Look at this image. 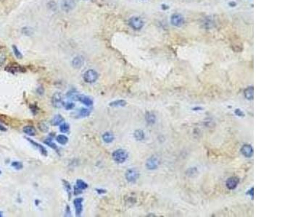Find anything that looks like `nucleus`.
Returning a JSON list of instances; mask_svg holds the SVG:
<instances>
[{
    "instance_id": "obj_1",
    "label": "nucleus",
    "mask_w": 290,
    "mask_h": 217,
    "mask_svg": "<svg viewBox=\"0 0 290 217\" xmlns=\"http://www.w3.org/2000/svg\"><path fill=\"white\" fill-rule=\"evenodd\" d=\"M113 159L117 163H123L128 159V153L123 149H117L113 153Z\"/></svg>"
},
{
    "instance_id": "obj_2",
    "label": "nucleus",
    "mask_w": 290,
    "mask_h": 217,
    "mask_svg": "<svg viewBox=\"0 0 290 217\" xmlns=\"http://www.w3.org/2000/svg\"><path fill=\"white\" fill-rule=\"evenodd\" d=\"M140 174L136 169H129L126 172V179L130 183H135L139 179Z\"/></svg>"
},
{
    "instance_id": "obj_3",
    "label": "nucleus",
    "mask_w": 290,
    "mask_h": 217,
    "mask_svg": "<svg viewBox=\"0 0 290 217\" xmlns=\"http://www.w3.org/2000/svg\"><path fill=\"white\" fill-rule=\"evenodd\" d=\"M98 79V73L94 70H89L84 74V80L87 83H93Z\"/></svg>"
},
{
    "instance_id": "obj_4",
    "label": "nucleus",
    "mask_w": 290,
    "mask_h": 217,
    "mask_svg": "<svg viewBox=\"0 0 290 217\" xmlns=\"http://www.w3.org/2000/svg\"><path fill=\"white\" fill-rule=\"evenodd\" d=\"M160 165V160L157 157L152 156L147 159L146 162V167L149 170H154Z\"/></svg>"
},
{
    "instance_id": "obj_5",
    "label": "nucleus",
    "mask_w": 290,
    "mask_h": 217,
    "mask_svg": "<svg viewBox=\"0 0 290 217\" xmlns=\"http://www.w3.org/2000/svg\"><path fill=\"white\" fill-rule=\"evenodd\" d=\"M52 104L54 107L55 108H61L62 106H64V102L63 98L61 93H55L52 97Z\"/></svg>"
},
{
    "instance_id": "obj_6",
    "label": "nucleus",
    "mask_w": 290,
    "mask_h": 217,
    "mask_svg": "<svg viewBox=\"0 0 290 217\" xmlns=\"http://www.w3.org/2000/svg\"><path fill=\"white\" fill-rule=\"evenodd\" d=\"M129 26L134 30H140L143 28L144 22L140 17H133L129 20Z\"/></svg>"
},
{
    "instance_id": "obj_7",
    "label": "nucleus",
    "mask_w": 290,
    "mask_h": 217,
    "mask_svg": "<svg viewBox=\"0 0 290 217\" xmlns=\"http://www.w3.org/2000/svg\"><path fill=\"white\" fill-rule=\"evenodd\" d=\"M184 17L181 15L178 14V13H175L171 16V22L172 25L176 27H179V26H182L184 23Z\"/></svg>"
},
{
    "instance_id": "obj_8",
    "label": "nucleus",
    "mask_w": 290,
    "mask_h": 217,
    "mask_svg": "<svg viewBox=\"0 0 290 217\" xmlns=\"http://www.w3.org/2000/svg\"><path fill=\"white\" fill-rule=\"evenodd\" d=\"M73 99H74V100L79 101L81 103L84 104L88 106H90L93 104V102H92V99L88 96H84V95H75V96H73Z\"/></svg>"
},
{
    "instance_id": "obj_9",
    "label": "nucleus",
    "mask_w": 290,
    "mask_h": 217,
    "mask_svg": "<svg viewBox=\"0 0 290 217\" xmlns=\"http://www.w3.org/2000/svg\"><path fill=\"white\" fill-rule=\"evenodd\" d=\"M241 152H242V155L246 158H250L253 155V148H252V145H249V144H245L241 148Z\"/></svg>"
},
{
    "instance_id": "obj_10",
    "label": "nucleus",
    "mask_w": 290,
    "mask_h": 217,
    "mask_svg": "<svg viewBox=\"0 0 290 217\" xmlns=\"http://www.w3.org/2000/svg\"><path fill=\"white\" fill-rule=\"evenodd\" d=\"M75 6V0H63L62 3V8L64 11L69 12L72 10Z\"/></svg>"
},
{
    "instance_id": "obj_11",
    "label": "nucleus",
    "mask_w": 290,
    "mask_h": 217,
    "mask_svg": "<svg viewBox=\"0 0 290 217\" xmlns=\"http://www.w3.org/2000/svg\"><path fill=\"white\" fill-rule=\"evenodd\" d=\"M84 200V199L81 198H77L74 199L73 200V204L74 206H75V214H76L77 216H80L83 210V206H82V202Z\"/></svg>"
},
{
    "instance_id": "obj_12",
    "label": "nucleus",
    "mask_w": 290,
    "mask_h": 217,
    "mask_svg": "<svg viewBox=\"0 0 290 217\" xmlns=\"http://www.w3.org/2000/svg\"><path fill=\"white\" fill-rule=\"evenodd\" d=\"M238 184H239V179L236 177L229 178L226 182V185L229 190H234L237 187Z\"/></svg>"
},
{
    "instance_id": "obj_13",
    "label": "nucleus",
    "mask_w": 290,
    "mask_h": 217,
    "mask_svg": "<svg viewBox=\"0 0 290 217\" xmlns=\"http://www.w3.org/2000/svg\"><path fill=\"white\" fill-rule=\"evenodd\" d=\"M22 70H23V67H20V65H17V63H13L12 64V65H8V66L6 67V70L12 72V73H15V72H21Z\"/></svg>"
},
{
    "instance_id": "obj_14",
    "label": "nucleus",
    "mask_w": 290,
    "mask_h": 217,
    "mask_svg": "<svg viewBox=\"0 0 290 217\" xmlns=\"http://www.w3.org/2000/svg\"><path fill=\"white\" fill-rule=\"evenodd\" d=\"M84 58L81 56H75V58H73V59L72 61L73 66V67L76 68V69L81 68L83 66V65H84Z\"/></svg>"
},
{
    "instance_id": "obj_15",
    "label": "nucleus",
    "mask_w": 290,
    "mask_h": 217,
    "mask_svg": "<svg viewBox=\"0 0 290 217\" xmlns=\"http://www.w3.org/2000/svg\"><path fill=\"white\" fill-rule=\"evenodd\" d=\"M27 140L29 141L30 143H31V144H32L33 145H34V146H35L36 148H38V151H40V152H41V154H43V155H44V156H47V150H46V148H44V147L42 145H41V144L38 143H36V142H35V141H34V140H32L30 139V138H27Z\"/></svg>"
},
{
    "instance_id": "obj_16",
    "label": "nucleus",
    "mask_w": 290,
    "mask_h": 217,
    "mask_svg": "<svg viewBox=\"0 0 290 217\" xmlns=\"http://www.w3.org/2000/svg\"><path fill=\"white\" fill-rule=\"evenodd\" d=\"M145 120L147 124H154L156 122V116L154 113L147 111L145 114Z\"/></svg>"
},
{
    "instance_id": "obj_17",
    "label": "nucleus",
    "mask_w": 290,
    "mask_h": 217,
    "mask_svg": "<svg viewBox=\"0 0 290 217\" xmlns=\"http://www.w3.org/2000/svg\"><path fill=\"white\" fill-rule=\"evenodd\" d=\"M244 94H245V98L248 100H252L254 97V89L252 86L251 87H248L246 88L244 91Z\"/></svg>"
},
{
    "instance_id": "obj_18",
    "label": "nucleus",
    "mask_w": 290,
    "mask_h": 217,
    "mask_svg": "<svg viewBox=\"0 0 290 217\" xmlns=\"http://www.w3.org/2000/svg\"><path fill=\"white\" fill-rule=\"evenodd\" d=\"M114 136L110 132H106L102 135V139L106 143H110L114 140Z\"/></svg>"
},
{
    "instance_id": "obj_19",
    "label": "nucleus",
    "mask_w": 290,
    "mask_h": 217,
    "mask_svg": "<svg viewBox=\"0 0 290 217\" xmlns=\"http://www.w3.org/2000/svg\"><path fill=\"white\" fill-rule=\"evenodd\" d=\"M23 130L26 135H28V136H35L36 133V129L34 128L33 126H31V125H28V126H26V127H23Z\"/></svg>"
},
{
    "instance_id": "obj_20",
    "label": "nucleus",
    "mask_w": 290,
    "mask_h": 217,
    "mask_svg": "<svg viewBox=\"0 0 290 217\" xmlns=\"http://www.w3.org/2000/svg\"><path fill=\"white\" fill-rule=\"evenodd\" d=\"M64 121V118L60 115V114H57V115L55 116L52 118V120H51V124H52L53 126H57L59 124H60L62 122Z\"/></svg>"
},
{
    "instance_id": "obj_21",
    "label": "nucleus",
    "mask_w": 290,
    "mask_h": 217,
    "mask_svg": "<svg viewBox=\"0 0 290 217\" xmlns=\"http://www.w3.org/2000/svg\"><path fill=\"white\" fill-rule=\"evenodd\" d=\"M133 136H134V138L136 140H143L145 138V132L142 130H136L133 133Z\"/></svg>"
},
{
    "instance_id": "obj_22",
    "label": "nucleus",
    "mask_w": 290,
    "mask_h": 217,
    "mask_svg": "<svg viewBox=\"0 0 290 217\" xmlns=\"http://www.w3.org/2000/svg\"><path fill=\"white\" fill-rule=\"evenodd\" d=\"M126 105V102L124 100H117L115 102H113L110 104V106L114 107H119V106H124Z\"/></svg>"
},
{
    "instance_id": "obj_23",
    "label": "nucleus",
    "mask_w": 290,
    "mask_h": 217,
    "mask_svg": "<svg viewBox=\"0 0 290 217\" xmlns=\"http://www.w3.org/2000/svg\"><path fill=\"white\" fill-rule=\"evenodd\" d=\"M56 140L61 145H65L68 142V137L64 136V135H59V136H57V138H56Z\"/></svg>"
},
{
    "instance_id": "obj_24",
    "label": "nucleus",
    "mask_w": 290,
    "mask_h": 217,
    "mask_svg": "<svg viewBox=\"0 0 290 217\" xmlns=\"http://www.w3.org/2000/svg\"><path fill=\"white\" fill-rule=\"evenodd\" d=\"M38 129L40 130V131H41L42 133H47L49 131V126L48 124H47L44 122H41L38 124Z\"/></svg>"
},
{
    "instance_id": "obj_25",
    "label": "nucleus",
    "mask_w": 290,
    "mask_h": 217,
    "mask_svg": "<svg viewBox=\"0 0 290 217\" xmlns=\"http://www.w3.org/2000/svg\"><path fill=\"white\" fill-rule=\"evenodd\" d=\"M91 111L88 109H84L82 108L78 111V116H80L81 117H88V116L90 114Z\"/></svg>"
},
{
    "instance_id": "obj_26",
    "label": "nucleus",
    "mask_w": 290,
    "mask_h": 217,
    "mask_svg": "<svg viewBox=\"0 0 290 217\" xmlns=\"http://www.w3.org/2000/svg\"><path fill=\"white\" fill-rule=\"evenodd\" d=\"M76 186L81 190L87 189L88 188L87 184L85 182H84L82 179H78V180L76 181Z\"/></svg>"
},
{
    "instance_id": "obj_27",
    "label": "nucleus",
    "mask_w": 290,
    "mask_h": 217,
    "mask_svg": "<svg viewBox=\"0 0 290 217\" xmlns=\"http://www.w3.org/2000/svg\"><path fill=\"white\" fill-rule=\"evenodd\" d=\"M197 174V170L195 167H192V168H189V169H187V175H188L190 177H192L196 176Z\"/></svg>"
},
{
    "instance_id": "obj_28",
    "label": "nucleus",
    "mask_w": 290,
    "mask_h": 217,
    "mask_svg": "<svg viewBox=\"0 0 290 217\" xmlns=\"http://www.w3.org/2000/svg\"><path fill=\"white\" fill-rule=\"evenodd\" d=\"M6 54L2 49H0V66L4 65L6 61Z\"/></svg>"
},
{
    "instance_id": "obj_29",
    "label": "nucleus",
    "mask_w": 290,
    "mask_h": 217,
    "mask_svg": "<svg viewBox=\"0 0 290 217\" xmlns=\"http://www.w3.org/2000/svg\"><path fill=\"white\" fill-rule=\"evenodd\" d=\"M69 124H67V123H63V124H61L60 127H59V130L63 133H68L69 131Z\"/></svg>"
},
{
    "instance_id": "obj_30",
    "label": "nucleus",
    "mask_w": 290,
    "mask_h": 217,
    "mask_svg": "<svg viewBox=\"0 0 290 217\" xmlns=\"http://www.w3.org/2000/svg\"><path fill=\"white\" fill-rule=\"evenodd\" d=\"M13 51H14V54L15 55L17 59H22L23 57V55H22L21 52L18 50V49L16 47V46H13Z\"/></svg>"
},
{
    "instance_id": "obj_31",
    "label": "nucleus",
    "mask_w": 290,
    "mask_h": 217,
    "mask_svg": "<svg viewBox=\"0 0 290 217\" xmlns=\"http://www.w3.org/2000/svg\"><path fill=\"white\" fill-rule=\"evenodd\" d=\"M12 166H13V167H14L15 169H17V170H19V169H21L23 167V163H22L21 162H20V161H13V162L12 163Z\"/></svg>"
},
{
    "instance_id": "obj_32",
    "label": "nucleus",
    "mask_w": 290,
    "mask_h": 217,
    "mask_svg": "<svg viewBox=\"0 0 290 217\" xmlns=\"http://www.w3.org/2000/svg\"><path fill=\"white\" fill-rule=\"evenodd\" d=\"M62 182H63L64 186H65V189H66L67 192H68V194H69V198H71V185H70L69 182H67V181H65V180H63Z\"/></svg>"
},
{
    "instance_id": "obj_33",
    "label": "nucleus",
    "mask_w": 290,
    "mask_h": 217,
    "mask_svg": "<svg viewBox=\"0 0 290 217\" xmlns=\"http://www.w3.org/2000/svg\"><path fill=\"white\" fill-rule=\"evenodd\" d=\"M44 143H46L47 145H48L49 146H50L51 148H55V149H56V148H57V146H56L55 144L54 143L52 142V140H51V138H48V139H47L45 141H44Z\"/></svg>"
},
{
    "instance_id": "obj_34",
    "label": "nucleus",
    "mask_w": 290,
    "mask_h": 217,
    "mask_svg": "<svg viewBox=\"0 0 290 217\" xmlns=\"http://www.w3.org/2000/svg\"><path fill=\"white\" fill-rule=\"evenodd\" d=\"M64 106L66 109L67 110H71L73 109L75 106V104L73 103H68V104H64Z\"/></svg>"
},
{
    "instance_id": "obj_35",
    "label": "nucleus",
    "mask_w": 290,
    "mask_h": 217,
    "mask_svg": "<svg viewBox=\"0 0 290 217\" xmlns=\"http://www.w3.org/2000/svg\"><path fill=\"white\" fill-rule=\"evenodd\" d=\"M235 114L237 116H239V117H245V114H244V112L240 109H236L235 110Z\"/></svg>"
},
{
    "instance_id": "obj_36",
    "label": "nucleus",
    "mask_w": 290,
    "mask_h": 217,
    "mask_svg": "<svg viewBox=\"0 0 290 217\" xmlns=\"http://www.w3.org/2000/svg\"><path fill=\"white\" fill-rule=\"evenodd\" d=\"M73 193H74V194L75 195H78V194H81L82 192H81V189H79V188H78L77 186H75L74 187V191H73Z\"/></svg>"
},
{
    "instance_id": "obj_37",
    "label": "nucleus",
    "mask_w": 290,
    "mask_h": 217,
    "mask_svg": "<svg viewBox=\"0 0 290 217\" xmlns=\"http://www.w3.org/2000/svg\"><path fill=\"white\" fill-rule=\"evenodd\" d=\"M37 92H38V94L42 95L43 93H44V89H43L42 87H39L38 89H37Z\"/></svg>"
},
{
    "instance_id": "obj_38",
    "label": "nucleus",
    "mask_w": 290,
    "mask_h": 217,
    "mask_svg": "<svg viewBox=\"0 0 290 217\" xmlns=\"http://www.w3.org/2000/svg\"><path fill=\"white\" fill-rule=\"evenodd\" d=\"M96 191H97V193H99V194H102V193H106V190H102V189H97V190H96Z\"/></svg>"
},
{
    "instance_id": "obj_39",
    "label": "nucleus",
    "mask_w": 290,
    "mask_h": 217,
    "mask_svg": "<svg viewBox=\"0 0 290 217\" xmlns=\"http://www.w3.org/2000/svg\"><path fill=\"white\" fill-rule=\"evenodd\" d=\"M248 195H250L252 197H253V188H251L250 190H249V192L247 193Z\"/></svg>"
},
{
    "instance_id": "obj_40",
    "label": "nucleus",
    "mask_w": 290,
    "mask_h": 217,
    "mask_svg": "<svg viewBox=\"0 0 290 217\" xmlns=\"http://www.w3.org/2000/svg\"><path fill=\"white\" fill-rule=\"evenodd\" d=\"M0 130H1V131H7V129H6L4 126L0 124Z\"/></svg>"
},
{
    "instance_id": "obj_41",
    "label": "nucleus",
    "mask_w": 290,
    "mask_h": 217,
    "mask_svg": "<svg viewBox=\"0 0 290 217\" xmlns=\"http://www.w3.org/2000/svg\"><path fill=\"white\" fill-rule=\"evenodd\" d=\"M229 5L231 6V7H235V6H236V3H235L234 1H233V2H230Z\"/></svg>"
},
{
    "instance_id": "obj_42",
    "label": "nucleus",
    "mask_w": 290,
    "mask_h": 217,
    "mask_svg": "<svg viewBox=\"0 0 290 217\" xmlns=\"http://www.w3.org/2000/svg\"><path fill=\"white\" fill-rule=\"evenodd\" d=\"M1 216H2V213H1V212H0V217Z\"/></svg>"
},
{
    "instance_id": "obj_43",
    "label": "nucleus",
    "mask_w": 290,
    "mask_h": 217,
    "mask_svg": "<svg viewBox=\"0 0 290 217\" xmlns=\"http://www.w3.org/2000/svg\"><path fill=\"white\" fill-rule=\"evenodd\" d=\"M0 174H1V171H0Z\"/></svg>"
}]
</instances>
